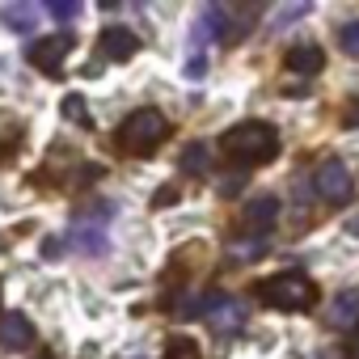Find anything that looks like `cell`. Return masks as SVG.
<instances>
[{"instance_id": "6da1fadb", "label": "cell", "mask_w": 359, "mask_h": 359, "mask_svg": "<svg viewBox=\"0 0 359 359\" xmlns=\"http://www.w3.org/2000/svg\"><path fill=\"white\" fill-rule=\"evenodd\" d=\"M224 152L237 165H266V161L279 156V131L271 123H258V118L237 123V127L224 131Z\"/></svg>"}, {"instance_id": "7a4b0ae2", "label": "cell", "mask_w": 359, "mask_h": 359, "mask_svg": "<svg viewBox=\"0 0 359 359\" xmlns=\"http://www.w3.org/2000/svg\"><path fill=\"white\" fill-rule=\"evenodd\" d=\"M254 292H258V300H262V304L283 309V313H304V309H313V304H317V283H313L309 275H300V271L271 275V279H262Z\"/></svg>"}, {"instance_id": "3957f363", "label": "cell", "mask_w": 359, "mask_h": 359, "mask_svg": "<svg viewBox=\"0 0 359 359\" xmlns=\"http://www.w3.org/2000/svg\"><path fill=\"white\" fill-rule=\"evenodd\" d=\"M165 135H169V118H165L156 106L131 110V114L123 118V127H118V144H123L127 152H135V156L156 152V148L165 144Z\"/></svg>"}, {"instance_id": "277c9868", "label": "cell", "mask_w": 359, "mask_h": 359, "mask_svg": "<svg viewBox=\"0 0 359 359\" xmlns=\"http://www.w3.org/2000/svg\"><path fill=\"white\" fill-rule=\"evenodd\" d=\"M72 34H47V39H30V47H26V60H30V68H39V72H47V76H55L60 68H64V60H68V51H72Z\"/></svg>"}, {"instance_id": "5b68a950", "label": "cell", "mask_w": 359, "mask_h": 359, "mask_svg": "<svg viewBox=\"0 0 359 359\" xmlns=\"http://www.w3.org/2000/svg\"><path fill=\"white\" fill-rule=\"evenodd\" d=\"M313 187H317V195H321L325 203H346V199L355 195V177H351V169H346L342 161H325V165H317V173H313Z\"/></svg>"}, {"instance_id": "8992f818", "label": "cell", "mask_w": 359, "mask_h": 359, "mask_svg": "<svg viewBox=\"0 0 359 359\" xmlns=\"http://www.w3.org/2000/svg\"><path fill=\"white\" fill-rule=\"evenodd\" d=\"M208 325L212 330H220V334H233V330H241L245 325V304L241 300H233V296H220V292H212L208 296Z\"/></svg>"}, {"instance_id": "52a82bcc", "label": "cell", "mask_w": 359, "mask_h": 359, "mask_svg": "<svg viewBox=\"0 0 359 359\" xmlns=\"http://www.w3.org/2000/svg\"><path fill=\"white\" fill-rule=\"evenodd\" d=\"M34 321L22 317V313H5L0 317V346L5 351H30L34 346Z\"/></svg>"}, {"instance_id": "ba28073f", "label": "cell", "mask_w": 359, "mask_h": 359, "mask_svg": "<svg viewBox=\"0 0 359 359\" xmlns=\"http://www.w3.org/2000/svg\"><path fill=\"white\" fill-rule=\"evenodd\" d=\"M97 51H102L106 60L123 64V60H131V55L140 51V39H135L127 26H106V30H102V39H97Z\"/></svg>"}, {"instance_id": "9c48e42d", "label": "cell", "mask_w": 359, "mask_h": 359, "mask_svg": "<svg viewBox=\"0 0 359 359\" xmlns=\"http://www.w3.org/2000/svg\"><path fill=\"white\" fill-rule=\"evenodd\" d=\"M283 68H292L296 76H317V72L325 68V51H321L317 43H296V47H287Z\"/></svg>"}, {"instance_id": "30bf717a", "label": "cell", "mask_w": 359, "mask_h": 359, "mask_svg": "<svg viewBox=\"0 0 359 359\" xmlns=\"http://www.w3.org/2000/svg\"><path fill=\"white\" fill-rule=\"evenodd\" d=\"M275 220H279V199H275V195H258V199H250L245 212H241V224H245L250 233H266V229H275Z\"/></svg>"}, {"instance_id": "8fae6325", "label": "cell", "mask_w": 359, "mask_h": 359, "mask_svg": "<svg viewBox=\"0 0 359 359\" xmlns=\"http://www.w3.org/2000/svg\"><path fill=\"white\" fill-rule=\"evenodd\" d=\"M330 325L342 330V325H359V292H342L330 309Z\"/></svg>"}, {"instance_id": "7c38bea8", "label": "cell", "mask_w": 359, "mask_h": 359, "mask_svg": "<svg viewBox=\"0 0 359 359\" xmlns=\"http://www.w3.org/2000/svg\"><path fill=\"white\" fill-rule=\"evenodd\" d=\"M0 18H5V26H13V30H22V34H34V30H39V9H34V5H9Z\"/></svg>"}, {"instance_id": "4fadbf2b", "label": "cell", "mask_w": 359, "mask_h": 359, "mask_svg": "<svg viewBox=\"0 0 359 359\" xmlns=\"http://www.w3.org/2000/svg\"><path fill=\"white\" fill-rule=\"evenodd\" d=\"M182 169H187V173H208V169H212L208 144H191V148L182 152Z\"/></svg>"}, {"instance_id": "5bb4252c", "label": "cell", "mask_w": 359, "mask_h": 359, "mask_svg": "<svg viewBox=\"0 0 359 359\" xmlns=\"http://www.w3.org/2000/svg\"><path fill=\"white\" fill-rule=\"evenodd\" d=\"M165 359H199L195 338H169L165 342Z\"/></svg>"}, {"instance_id": "9a60e30c", "label": "cell", "mask_w": 359, "mask_h": 359, "mask_svg": "<svg viewBox=\"0 0 359 359\" xmlns=\"http://www.w3.org/2000/svg\"><path fill=\"white\" fill-rule=\"evenodd\" d=\"M338 47H342L346 55H359V22H346V26L338 30Z\"/></svg>"}, {"instance_id": "2e32d148", "label": "cell", "mask_w": 359, "mask_h": 359, "mask_svg": "<svg viewBox=\"0 0 359 359\" xmlns=\"http://www.w3.org/2000/svg\"><path fill=\"white\" fill-rule=\"evenodd\" d=\"M64 114H68L72 123H89V114H85V106H81V97H76V93H68V97H64Z\"/></svg>"}, {"instance_id": "e0dca14e", "label": "cell", "mask_w": 359, "mask_h": 359, "mask_svg": "<svg viewBox=\"0 0 359 359\" xmlns=\"http://www.w3.org/2000/svg\"><path fill=\"white\" fill-rule=\"evenodd\" d=\"M47 13H51L55 22H72V18L81 13V5H55V0H51V5H47Z\"/></svg>"}, {"instance_id": "ac0fdd59", "label": "cell", "mask_w": 359, "mask_h": 359, "mask_svg": "<svg viewBox=\"0 0 359 359\" xmlns=\"http://www.w3.org/2000/svg\"><path fill=\"white\" fill-rule=\"evenodd\" d=\"M342 127H359V97H351V106L342 110Z\"/></svg>"}, {"instance_id": "d6986e66", "label": "cell", "mask_w": 359, "mask_h": 359, "mask_svg": "<svg viewBox=\"0 0 359 359\" xmlns=\"http://www.w3.org/2000/svg\"><path fill=\"white\" fill-rule=\"evenodd\" d=\"M169 199H177V191H173V187H165V191H156V199H152V208H169Z\"/></svg>"}, {"instance_id": "ffe728a7", "label": "cell", "mask_w": 359, "mask_h": 359, "mask_svg": "<svg viewBox=\"0 0 359 359\" xmlns=\"http://www.w3.org/2000/svg\"><path fill=\"white\" fill-rule=\"evenodd\" d=\"M346 359H359V330H355L351 342H346Z\"/></svg>"}]
</instances>
